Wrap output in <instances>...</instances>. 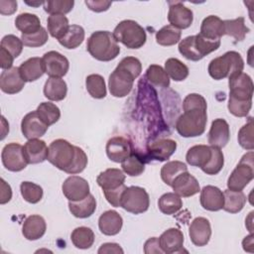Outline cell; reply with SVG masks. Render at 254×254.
Segmentation results:
<instances>
[{
  "label": "cell",
  "mask_w": 254,
  "mask_h": 254,
  "mask_svg": "<svg viewBox=\"0 0 254 254\" xmlns=\"http://www.w3.org/2000/svg\"><path fill=\"white\" fill-rule=\"evenodd\" d=\"M52 165L69 175L81 173L87 166L85 152L64 139L54 140L49 146L48 159Z\"/></svg>",
  "instance_id": "1"
},
{
  "label": "cell",
  "mask_w": 254,
  "mask_h": 254,
  "mask_svg": "<svg viewBox=\"0 0 254 254\" xmlns=\"http://www.w3.org/2000/svg\"><path fill=\"white\" fill-rule=\"evenodd\" d=\"M142 71L141 62L135 57H126L121 60L108 79V87L114 97H124L130 93L134 80Z\"/></svg>",
  "instance_id": "2"
},
{
  "label": "cell",
  "mask_w": 254,
  "mask_h": 254,
  "mask_svg": "<svg viewBox=\"0 0 254 254\" xmlns=\"http://www.w3.org/2000/svg\"><path fill=\"white\" fill-rule=\"evenodd\" d=\"M86 50L92 58L100 62H109L117 58L120 47L113 34L108 31H96L87 40Z\"/></svg>",
  "instance_id": "3"
},
{
  "label": "cell",
  "mask_w": 254,
  "mask_h": 254,
  "mask_svg": "<svg viewBox=\"0 0 254 254\" xmlns=\"http://www.w3.org/2000/svg\"><path fill=\"white\" fill-rule=\"evenodd\" d=\"M207 107L183 108L184 113L176 122L177 132L185 138L197 137L204 133L207 122Z\"/></svg>",
  "instance_id": "4"
},
{
  "label": "cell",
  "mask_w": 254,
  "mask_h": 254,
  "mask_svg": "<svg viewBox=\"0 0 254 254\" xmlns=\"http://www.w3.org/2000/svg\"><path fill=\"white\" fill-rule=\"evenodd\" d=\"M244 61L235 51L226 52L224 55L210 61L208 64L209 75L216 80L231 77L243 71Z\"/></svg>",
  "instance_id": "5"
},
{
  "label": "cell",
  "mask_w": 254,
  "mask_h": 254,
  "mask_svg": "<svg viewBox=\"0 0 254 254\" xmlns=\"http://www.w3.org/2000/svg\"><path fill=\"white\" fill-rule=\"evenodd\" d=\"M220 46V40H208L200 34L189 36L179 44V52L187 60L197 62L216 51Z\"/></svg>",
  "instance_id": "6"
},
{
  "label": "cell",
  "mask_w": 254,
  "mask_h": 254,
  "mask_svg": "<svg viewBox=\"0 0 254 254\" xmlns=\"http://www.w3.org/2000/svg\"><path fill=\"white\" fill-rule=\"evenodd\" d=\"M113 36L117 42L128 49H139L146 43V32L136 21L123 20L114 29Z\"/></svg>",
  "instance_id": "7"
},
{
  "label": "cell",
  "mask_w": 254,
  "mask_h": 254,
  "mask_svg": "<svg viewBox=\"0 0 254 254\" xmlns=\"http://www.w3.org/2000/svg\"><path fill=\"white\" fill-rule=\"evenodd\" d=\"M254 178L253 152L243 155L227 180V188L231 190H242Z\"/></svg>",
  "instance_id": "8"
},
{
  "label": "cell",
  "mask_w": 254,
  "mask_h": 254,
  "mask_svg": "<svg viewBox=\"0 0 254 254\" xmlns=\"http://www.w3.org/2000/svg\"><path fill=\"white\" fill-rule=\"evenodd\" d=\"M150 205L149 194L141 187H126L121 196L120 206L128 212L140 214L148 210Z\"/></svg>",
  "instance_id": "9"
},
{
  "label": "cell",
  "mask_w": 254,
  "mask_h": 254,
  "mask_svg": "<svg viewBox=\"0 0 254 254\" xmlns=\"http://www.w3.org/2000/svg\"><path fill=\"white\" fill-rule=\"evenodd\" d=\"M229 97L238 100H252L253 97V81L245 72H240L228 78Z\"/></svg>",
  "instance_id": "10"
},
{
  "label": "cell",
  "mask_w": 254,
  "mask_h": 254,
  "mask_svg": "<svg viewBox=\"0 0 254 254\" xmlns=\"http://www.w3.org/2000/svg\"><path fill=\"white\" fill-rule=\"evenodd\" d=\"M1 159L3 166L11 172H20L28 165L23 153V146L18 143L5 145L1 153Z\"/></svg>",
  "instance_id": "11"
},
{
  "label": "cell",
  "mask_w": 254,
  "mask_h": 254,
  "mask_svg": "<svg viewBox=\"0 0 254 254\" xmlns=\"http://www.w3.org/2000/svg\"><path fill=\"white\" fill-rule=\"evenodd\" d=\"M45 72L50 77H63L64 76L69 68L68 60L56 51H50L46 53L43 58Z\"/></svg>",
  "instance_id": "12"
},
{
  "label": "cell",
  "mask_w": 254,
  "mask_h": 254,
  "mask_svg": "<svg viewBox=\"0 0 254 254\" xmlns=\"http://www.w3.org/2000/svg\"><path fill=\"white\" fill-rule=\"evenodd\" d=\"M193 20L192 11L180 1L169 2L168 21L171 26L182 30L189 28Z\"/></svg>",
  "instance_id": "13"
},
{
  "label": "cell",
  "mask_w": 254,
  "mask_h": 254,
  "mask_svg": "<svg viewBox=\"0 0 254 254\" xmlns=\"http://www.w3.org/2000/svg\"><path fill=\"white\" fill-rule=\"evenodd\" d=\"M62 190L68 201H77L89 194V185L79 176H70L63 183Z\"/></svg>",
  "instance_id": "14"
},
{
  "label": "cell",
  "mask_w": 254,
  "mask_h": 254,
  "mask_svg": "<svg viewBox=\"0 0 254 254\" xmlns=\"http://www.w3.org/2000/svg\"><path fill=\"white\" fill-rule=\"evenodd\" d=\"M132 153L131 142L122 136L112 137L106 143V155L115 163H122Z\"/></svg>",
  "instance_id": "15"
},
{
  "label": "cell",
  "mask_w": 254,
  "mask_h": 254,
  "mask_svg": "<svg viewBox=\"0 0 254 254\" xmlns=\"http://www.w3.org/2000/svg\"><path fill=\"white\" fill-rule=\"evenodd\" d=\"M49 126L39 117L37 111H32L26 114L21 122V131L25 138L38 139L44 136Z\"/></svg>",
  "instance_id": "16"
},
{
  "label": "cell",
  "mask_w": 254,
  "mask_h": 254,
  "mask_svg": "<svg viewBox=\"0 0 254 254\" xmlns=\"http://www.w3.org/2000/svg\"><path fill=\"white\" fill-rule=\"evenodd\" d=\"M189 235L195 246H205L211 236L209 220L205 217H195L190 225Z\"/></svg>",
  "instance_id": "17"
},
{
  "label": "cell",
  "mask_w": 254,
  "mask_h": 254,
  "mask_svg": "<svg viewBox=\"0 0 254 254\" xmlns=\"http://www.w3.org/2000/svg\"><path fill=\"white\" fill-rule=\"evenodd\" d=\"M172 188L181 197H190L200 191L197 180L188 171L180 174L173 182Z\"/></svg>",
  "instance_id": "18"
},
{
  "label": "cell",
  "mask_w": 254,
  "mask_h": 254,
  "mask_svg": "<svg viewBox=\"0 0 254 254\" xmlns=\"http://www.w3.org/2000/svg\"><path fill=\"white\" fill-rule=\"evenodd\" d=\"M159 243L164 253H180L184 248V234L178 228H169L161 234Z\"/></svg>",
  "instance_id": "19"
},
{
  "label": "cell",
  "mask_w": 254,
  "mask_h": 254,
  "mask_svg": "<svg viewBox=\"0 0 254 254\" xmlns=\"http://www.w3.org/2000/svg\"><path fill=\"white\" fill-rule=\"evenodd\" d=\"M25 85L19 67L13 66L9 69H3L0 74V88L7 94H15L20 92Z\"/></svg>",
  "instance_id": "20"
},
{
  "label": "cell",
  "mask_w": 254,
  "mask_h": 254,
  "mask_svg": "<svg viewBox=\"0 0 254 254\" xmlns=\"http://www.w3.org/2000/svg\"><path fill=\"white\" fill-rule=\"evenodd\" d=\"M230 139V130L228 123L222 119H214L211 123L209 132H208V143L209 146L216 148H223L227 145Z\"/></svg>",
  "instance_id": "21"
},
{
  "label": "cell",
  "mask_w": 254,
  "mask_h": 254,
  "mask_svg": "<svg viewBox=\"0 0 254 254\" xmlns=\"http://www.w3.org/2000/svg\"><path fill=\"white\" fill-rule=\"evenodd\" d=\"M177 150V142L172 139H159L149 143L147 147L148 156L152 160L160 162L167 161Z\"/></svg>",
  "instance_id": "22"
},
{
  "label": "cell",
  "mask_w": 254,
  "mask_h": 254,
  "mask_svg": "<svg viewBox=\"0 0 254 254\" xmlns=\"http://www.w3.org/2000/svg\"><path fill=\"white\" fill-rule=\"evenodd\" d=\"M49 147L40 139H30L23 146V153L28 164H40L48 159Z\"/></svg>",
  "instance_id": "23"
},
{
  "label": "cell",
  "mask_w": 254,
  "mask_h": 254,
  "mask_svg": "<svg viewBox=\"0 0 254 254\" xmlns=\"http://www.w3.org/2000/svg\"><path fill=\"white\" fill-rule=\"evenodd\" d=\"M201 206L209 211L222 209L224 203L223 191L214 186H205L200 190L199 196Z\"/></svg>",
  "instance_id": "24"
},
{
  "label": "cell",
  "mask_w": 254,
  "mask_h": 254,
  "mask_svg": "<svg viewBox=\"0 0 254 254\" xmlns=\"http://www.w3.org/2000/svg\"><path fill=\"white\" fill-rule=\"evenodd\" d=\"M123 225L121 215L115 210L104 211L98 219V227L101 233L108 236L116 235L120 232Z\"/></svg>",
  "instance_id": "25"
},
{
  "label": "cell",
  "mask_w": 254,
  "mask_h": 254,
  "mask_svg": "<svg viewBox=\"0 0 254 254\" xmlns=\"http://www.w3.org/2000/svg\"><path fill=\"white\" fill-rule=\"evenodd\" d=\"M47 224L45 219L38 214L28 216L22 226V233L28 240H38L46 232Z\"/></svg>",
  "instance_id": "26"
},
{
  "label": "cell",
  "mask_w": 254,
  "mask_h": 254,
  "mask_svg": "<svg viewBox=\"0 0 254 254\" xmlns=\"http://www.w3.org/2000/svg\"><path fill=\"white\" fill-rule=\"evenodd\" d=\"M125 182L124 173L116 168H110L101 172L97 179V185L102 189V190H111L118 189L123 186Z\"/></svg>",
  "instance_id": "27"
},
{
  "label": "cell",
  "mask_w": 254,
  "mask_h": 254,
  "mask_svg": "<svg viewBox=\"0 0 254 254\" xmlns=\"http://www.w3.org/2000/svg\"><path fill=\"white\" fill-rule=\"evenodd\" d=\"M19 71L25 82H32L39 79L45 72L42 58H30L19 66Z\"/></svg>",
  "instance_id": "28"
},
{
  "label": "cell",
  "mask_w": 254,
  "mask_h": 254,
  "mask_svg": "<svg viewBox=\"0 0 254 254\" xmlns=\"http://www.w3.org/2000/svg\"><path fill=\"white\" fill-rule=\"evenodd\" d=\"M199 34L208 40H220V38L224 36L223 21L215 15L205 17L201 22Z\"/></svg>",
  "instance_id": "29"
},
{
  "label": "cell",
  "mask_w": 254,
  "mask_h": 254,
  "mask_svg": "<svg viewBox=\"0 0 254 254\" xmlns=\"http://www.w3.org/2000/svg\"><path fill=\"white\" fill-rule=\"evenodd\" d=\"M212 155L211 146L194 145L190 147L186 155L187 163L192 167L203 168L210 160Z\"/></svg>",
  "instance_id": "30"
},
{
  "label": "cell",
  "mask_w": 254,
  "mask_h": 254,
  "mask_svg": "<svg viewBox=\"0 0 254 254\" xmlns=\"http://www.w3.org/2000/svg\"><path fill=\"white\" fill-rule=\"evenodd\" d=\"M67 92L66 82L61 77H49L44 86V95L52 101H61Z\"/></svg>",
  "instance_id": "31"
},
{
  "label": "cell",
  "mask_w": 254,
  "mask_h": 254,
  "mask_svg": "<svg viewBox=\"0 0 254 254\" xmlns=\"http://www.w3.org/2000/svg\"><path fill=\"white\" fill-rule=\"evenodd\" d=\"M68 208L71 214L77 218H87L96 209V200L92 194H88L81 200L68 201Z\"/></svg>",
  "instance_id": "32"
},
{
  "label": "cell",
  "mask_w": 254,
  "mask_h": 254,
  "mask_svg": "<svg viewBox=\"0 0 254 254\" xmlns=\"http://www.w3.org/2000/svg\"><path fill=\"white\" fill-rule=\"evenodd\" d=\"M224 203L222 209L229 213H237L244 207L247 197L242 190H226L223 191Z\"/></svg>",
  "instance_id": "33"
},
{
  "label": "cell",
  "mask_w": 254,
  "mask_h": 254,
  "mask_svg": "<svg viewBox=\"0 0 254 254\" xmlns=\"http://www.w3.org/2000/svg\"><path fill=\"white\" fill-rule=\"evenodd\" d=\"M16 28L22 32V35H30L37 33L41 28L39 17L31 13H21L15 19Z\"/></svg>",
  "instance_id": "34"
},
{
  "label": "cell",
  "mask_w": 254,
  "mask_h": 254,
  "mask_svg": "<svg viewBox=\"0 0 254 254\" xmlns=\"http://www.w3.org/2000/svg\"><path fill=\"white\" fill-rule=\"evenodd\" d=\"M158 206L162 213L172 215L177 213L183 207V200L176 192H167L159 198Z\"/></svg>",
  "instance_id": "35"
},
{
  "label": "cell",
  "mask_w": 254,
  "mask_h": 254,
  "mask_svg": "<svg viewBox=\"0 0 254 254\" xmlns=\"http://www.w3.org/2000/svg\"><path fill=\"white\" fill-rule=\"evenodd\" d=\"M94 233L91 228L86 226H79L73 229L70 235L72 244L78 249H88L94 242Z\"/></svg>",
  "instance_id": "36"
},
{
  "label": "cell",
  "mask_w": 254,
  "mask_h": 254,
  "mask_svg": "<svg viewBox=\"0 0 254 254\" xmlns=\"http://www.w3.org/2000/svg\"><path fill=\"white\" fill-rule=\"evenodd\" d=\"M48 32L53 38L62 39L69 28L68 19L64 15H50L48 17Z\"/></svg>",
  "instance_id": "37"
},
{
  "label": "cell",
  "mask_w": 254,
  "mask_h": 254,
  "mask_svg": "<svg viewBox=\"0 0 254 254\" xmlns=\"http://www.w3.org/2000/svg\"><path fill=\"white\" fill-rule=\"evenodd\" d=\"M224 24V35L234 38L237 42L243 41L246 34L250 31L245 25V19L243 17H238L233 20H225Z\"/></svg>",
  "instance_id": "38"
},
{
  "label": "cell",
  "mask_w": 254,
  "mask_h": 254,
  "mask_svg": "<svg viewBox=\"0 0 254 254\" xmlns=\"http://www.w3.org/2000/svg\"><path fill=\"white\" fill-rule=\"evenodd\" d=\"M84 30L79 25H69L65 35L59 40V43L65 49H75L84 40Z\"/></svg>",
  "instance_id": "39"
},
{
  "label": "cell",
  "mask_w": 254,
  "mask_h": 254,
  "mask_svg": "<svg viewBox=\"0 0 254 254\" xmlns=\"http://www.w3.org/2000/svg\"><path fill=\"white\" fill-rule=\"evenodd\" d=\"M165 70L175 81L185 80L189 75V67L176 58H170L165 62Z\"/></svg>",
  "instance_id": "40"
},
{
  "label": "cell",
  "mask_w": 254,
  "mask_h": 254,
  "mask_svg": "<svg viewBox=\"0 0 254 254\" xmlns=\"http://www.w3.org/2000/svg\"><path fill=\"white\" fill-rule=\"evenodd\" d=\"M187 171H188V167L185 163L181 161H170L162 167L161 178L166 185L172 187L174 180L180 174Z\"/></svg>",
  "instance_id": "41"
},
{
  "label": "cell",
  "mask_w": 254,
  "mask_h": 254,
  "mask_svg": "<svg viewBox=\"0 0 254 254\" xmlns=\"http://www.w3.org/2000/svg\"><path fill=\"white\" fill-rule=\"evenodd\" d=\"M85 86L87 92L96 99H102L106 96V85L103 76L92 73L86 76Z\"/></svg>",
  "instance_id": "42"
},
{
  "label": "cell",
  "mask_w": 254,
  "mask_h": 254,
  "mask_svg": "<svg viewBox=\"0 0 254 254\" xmlns=\"http://www.w3.org/2000/svg\"><path fill=\"white\" fill-rule=\"evenodd\" d=\"M181 37H182L181 30L171 25L164 26L162 29H160L156 33L157 43L164 47H170V46L176 45L177 43L180 42Z\"/></svg>",
  "instance_id": "43"
},
{
  "label": "cell",
  "mask_w": 254,
  "mask_h": 254,
  "mask_svg": "<svg viewBox=\"0 0 254 254\" xmlns=\"http://www.w3.org/2000/svg\"><path fill=\"white\" fill-rule=\"evenodd\" d=\"M37 113L39 117L48 125L51 126L58 122L61 117L60 108L52 102H42L37 107Z\"/></svg>",
  "instance_id": "44"
},
{
  "label": "cell",
  "mask_w": 254,
  "mask_h": 254,
  "mask_svg": "<svg viewBox=\"0 0 254 254\" xmlns=\"http://www.w3.org/2000/svg\"><path fill=\"white\" fill-rule=\"evenodd\" d=\"M122 170L130 177H137L145 171V163L141 156L137 153H132L121 163Z\"/></svg>",
  "instance_id": "45"
},
{
  "label": "cell",
  "mask_w": 254,
  "mask_h": 254,
  "mask_svg": "<svg viewBox=\"0 0 254 254\" xmlns=\"http://www.w3.org/2000/svg\"><path fill=\"white\" fill-rule=\"evenodd\" d=\"M146 78L149 82L160 87L170 86V77L165 68L159 64H151L146 70Z\"/></svg>",
  "instance_id": "46"
},
{
  "label": "cell",
  "mask_w": 254,
  "mask_h": 254,
  "mask_svg": "<svg viewBox=\"0 0 254 254\" xmlns=\"http://www.w3.org/2000/svg\"><path fill=\"white\" fill-rule=\"evenodd\" d=\"M20 190L23 198L30 203H38L43 197V189L32 182H22Z\"/></svg>",
  "instance_id": "47"
},
{
  "label": "cell",
  "mask_w": 254,
  "mask_h": 254,
  "mask_svg": "<svg viewBox=\"0 0 254 254\" xmlns=\"http://www.w3.org/2000/svg\"><path fill=\"white\" fill-rule=\"evenodd\" d=\"M44 10L50 15H64L71 11L74 5L72 0H49L44 2Z\"/></svg>",
  "instance_id": "48"
},
{
  "label": "cell",
  "mask_w": 254,
  "mask_h": 254,
  "mask_svg": "<svg viewBox=\"0 0 254 254\" xmlns=\"http://www.w3.org/2000/svg\"><path fill=\"white\" fill-rule=\"evenodd\" d=\"M212 149V155L209 160V162L201 168V171L205 173L206 175H217L223 168L224 165V157L223 153L219 148L211 146Z\"/></svg>",
  "instance_id": "49"
},
{
  "label": "cell",
  "mask_w": 254,
  "mask_h": 254,
  "mask_svg": "<svg viewBox=\"0 0 254 254\" xmlns=\"http://www.w3.org/2000/svg\"><path fill=\"white\" fill-rule=\"evenodd\" d=\"M238 143L239 145L245 149L252 151L254 149V141H253V120L250 117L248 122L243 125L238 132Z\"/></svg>",
  "instance_id": "50"
},
{
  "label": "cell",
  "mask_w": 254,
  "mask_h": 254,
  "mask_svg": "<svg viewBox=\"0 0 254 254\" xmlns=\"http://www.w3.org/2000/svg\"><path fill=\"white\" fill-rule=\"evenodd\" d=\"M21 40L24 46L30 48H38L45 45L49 40V35L47 30L42 27L37 33L30 34V35H22Z\"/></svg>",
  "instance_id": "51"
},
{
  "label": "cell",
  "mask_w": 254,
  "mask_h": 254,
  "mask_svg": "<svg viewBox=\"0 0 254 254\" xmlns=\"http://www.w3.org/2000/svg\"><path fill=\"white\" fill-rule=\"evenodd\" d=\"M23 42L20 38H18L15 35H6L2 38L0 47L4 48L7 50L13 57L14 59L19 57L20 54L23 51Z\"/></svg>",
  "instance_id": "52"
},
{
  "label": "cell",
  "mask_w": 254,
  "mask_h": 254,
  "mask_svg": "<svg viewBox=\"0 0 254 254\" xmlns=\"http://www.w3.org/2000/svg\"><path fill=\"white\" fill-rule=\"evenodd\" d=\"M227 107L232 115L236 117H245L252 107V100H238L229 97Z\"/></svg>",
  "instance_id": "53"
},
{
  "label": "cell",
  "mask_w": 254,
  "mask_h": 254,
  "mask_svg": "<svg viewBox=\"0 0 254 254\" xmlns=\"http://www.w3.org/2000/svg\"><path fill=\"white\" fill-rule=\"evenodd\" d=\"M126 186L123 185L121 187H119L118 189L115 190H103L104 196L106 198V200L114 207H119L120 206V202H121V196L123 191L125 190Z\"/></svg>",
  "instance_id": "54"
},
{
  "label": "cell",
  "mask_w": 254,
  "mask_h": 254,
  "mask_svg": "<svg viewBox=\"0 0 254 254\" xmlns=\"http://www.w3.org/2000/svg\"><path fill=\"white\" fill-rule=\"evenodd\" d=\"M144 252L146 254H152V253H164L163 250L160 247L159 238L157 237H151L149 238L145 244H144Z\"/></svg>",
  "instance_id": "55"
},
{
  "label": "cell",
  "mask_w": 254,
  "mask_h": 254,
  "mask_svg": "<svg viewBox=\"0 0 254 254\" xmlns=\"http://www.w3.org/2000/svg\"><path fill=\"white\" fill-rule=\"evenodd\" d=\"M14 57L4 48L0 47V66L2 69H9L13 64Z\"/></svg>",
  "instance_id": "56"
},
{
  "label": "cell",
  "mask_w": 254,
  "mask_h": 254,
  "mask_svg": "<svg viewBox=\"0 0 254 254\" xmlns=\"http://www.w3.org/2000/svg\"><path fill=\"white\" fill-rule=\"evenodd\" d=\"M111 2L110 1H102V0H98V1H89L86 0L85 1V5L94 12H103L108 10V8L111 6Z\"/></svg>",
  "instance_id": "57"
},
{
  "label": "cell",
  "mask_w": 254,
  "mask_h": 254,
  "mask_svg": "<svg viewBox=\"0 0 254 254\" xmlns=\"http://www.w3.org/2000/svg\"><path fill=\"white\" fill-rule=\"evenodd\" d=\"M12 197V190L11 187L1 179V193H0V203L5 204Z\"/></svg>",
  "instance_id": "58"
},
{
  "label": "cell",
  "mask_w": 254,
  "mask_h": 254,
  "mask_svg": "<svg viewBox=\"0 0 254 254\" xmlns=\"http://www.w3.org/2000/svg\"><path fill=\"white\" fill-rule=\"evenodd\" d=\"M17 10V1H0V13L2 15H11Z\"/></svg>",
  "instance_id": "59"
},
{
  "label": "cell",
  "mask_w": 254,
  "mask_h": 254,
  "mask_svg": "<svg viewBox=\"0 0 254 254\" xmlns=\"http://www.w3.org/2000/svg\"><path fill=\"white\" fill-rule=\"evenodd\" d=\"M99 254H103V253H123V249L120 247L119 244L117 243H111V242H108V243H104L100 246V248L98 249L97 251Z\"/></svg>",
  "instance_id": "60"
},
{
  "label": "cell",
  "mask_w": 254,
  "mask_h": 254,
  "mask_svg": "<svg viewBox=\"0 0 254 254\" xmlns=\"http://www.w3.org/2000/svg\"><path fill=\"white\" fill-rule=\"evenodd\" d=\"M242 246H243V249L245 251H248V252H252V247H253V233H251L250 235L246 236L243 241H242Z\"/></svg>",
  "instance_id": "61"
}]
</instances>
